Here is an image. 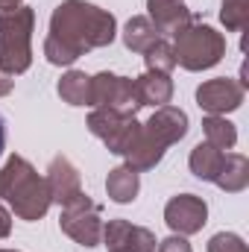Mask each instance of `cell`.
Masks as SVG:
<instances>
[{
	"label": "cell",
	"instance_id": "6da1fadb",
	"mask_svg": "<svg viewBox=\"0 0 249 252\" xmlns=\"http://www.w3.org/2000/svg\"><path fill=\"white\" fill-rule=\"evenodd\" d=\"M3 150H6V118L0 115V156H3Z\"/></svg>",
	"mask_w": 249,
	"mask_h": 252
}]
</instances>
